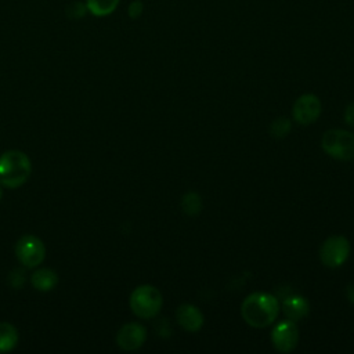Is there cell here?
Returning a JSON list of instances; mask_svg holds the SVG:
<instances>
[{
    "mask_svg": "<svg viewBox=\"0 0 354 354\" xmlns=\"http://www.w3.org/2000/svg\"><path fill=\"white\" fill-rule=\"evenodd\" d=\"M279 310L278 297L267 292H254L246 296L241 307L245 322L253 328H266L274 324Z\"/></svg>",
    "mask_w": 354,
    "mask_h": 354,
    "instance_id": "obj_1",
    "label": "cell"
},
{
    "mask_svg": "<svg viewBox=\"0 0 354 354\" xmlns=\"http://www.w3.org/2000/svg\"><path fill=\"white\" fill-rule=\"evenodd\" d=\"M32 173V163L28 155L18 149L6 151L0 155V184L15 189L26 183Z\"/></svg>",
    "mask_w": 354,
    "mask_h": 354,
    "instance_id": "obj_2",
    "label": "cell"
},
{
    "mask_svg": "<svg viewBox=\"0 0 354 354\" xmlns=\"http://www.w3.org/2000/svg\"><path fill=\"white\" fill-rule=\"evenodd\" d=\"M162 303V293L152 285H140L130 295V308L142 319L153 318L160 311Z\"/></svg>",
    "mask_w": 354,
    "mask_h": 354,
    "instance_id": "obj_3",
    "label": "cell"
},
{
    "mask_svg": "<svg viewBox=\"0 0 354 354\" xmlns=\"http://www.w3.org/2000/svg\"><path fill=\"white\" fill-rule=\"evenodd\" d=\"M322 148L333 159L350 160L354 158V134L343 129L328 130L322 136Z\"/></svg>",
    "mask_w": 354,
    "mask_h": 354,
    "instance_id": "obj_4",
    "label": "cell"
},
{
    "mask_svg": "<svg viewBox=\"0 0 354 354\" xmlns=\"http://www.w3.org/2000/svg\"><path fill=\"white\" fill-rule=\"evenodd\" d=\"M350 256V242L342 235L326 238L319 249L321 261L329 268H337L346 263Z\"/></svg>",
    "mask_w": 354,
    "mask_h": 354,
    "instance_id": "obj_5",
    "label": "cell"
},
{
    "mask_svg": "<svg viewBox=\"0 0 354 354\" xmlns=\"http://www.w3.org/2000/svg\"><path fill=\"white\" fill-rule=\"evenodd\" d=\"M15 254L18 261L26 268H33L41 264L46 256L44 243L35 235L22 236L15 245Z\"/></svg>",
    "mask_w": 354,
    "mask_h": 354,
    "instance_id": "obj_6",
    "label": "cell"
},
{
    "mask_svg": "<svg viewBox=\"0 0 354 354\" xmlns=\"http://www.w3.org/2000/svg\"><path fill=\"white\" fill-rule=\"evenodd\" d=\"M271 343L279 353H290L299 343V329L295 321L283 319L274 325Z\"/></svg>",
    "mask_w": 354,
    "mask_h": 354,
    "instance_id": "obj_7",
    "label": "cell"
},
{
    "mask_svg": "<svg viewBox=\"0 0 354 354\" xmlns=\"http://www.w3.org/2000/svg\"><path fill=\"white\" fill-rule=\"evenodd\" d=\"M293 119L300 124L314 123L321 113V102L315 94H303L293 104Z\"/></svg>",
    "mask_w": 354,
    "mask_h": 354,
    "instance_id": "obj_8",
    "label": "cell"
},
{
    "mask_svg": "<svg viewBox=\"0 0 354 354\" xmlns=\"http://www.w3.org/2000/svg\"><path fill=\"white\" fill-rule=\"evenodd\" d=\"M147 339V329L138 322H129L123 325L118 335L116 343L122 350L133 351L140 348Z\"/></svg>",
    "mask_w": 354,
    "mask_h": 354,
    "instance_id": "obj_9",
    "label": "cell"
},
{
    "mask_svg": "<svg viewBox=\"0 0 354 354\" xmlns=\"http://www.w3.org/2000/svg\"><path fill=\"white\" fill-rule=\"evenodd\" d=\"M177 321L187 332H198L205 322L202 311L194 304H181L176 313Z\"/></svg>",
    "mask_w": 354,
    "mask_h": 354,
    "instance_id": "obj_10",
    "label": "cell"
},
{
    "mask_svg": "<svg viewBox=\"0 0 354 354\" xmlns=\"http://www.w3.org/2000/svg\"><path fill=\"white\" fill-rule=\"evenodd\" d=\"M281 307H282V311L286 315V318L292 319L295 322L307 317V314L310 311V304H308L307 299L300 295L285 296L281 303Z\"/></svg>",
    "mask_w": 354,
    "mask_h": 354,
    "instance_id": "obj_11",
    "label": "cell"
},
{
    "mask_svg": "<svg viewBox=\"0 0 354 354\" xmlns=\"http://www.w3.org/2000/svg\"><path fill=\"white\" fill-rule=\"evenodd\" d=\"M30 281H32V285L35 289H37L40 292H48L57 285L58 277L50 268H40L33 272Z\"/></svg>",
    "mask_w": 354,
    "mask_h": 354,
    "instance_id": "obj_12",
    "label": "cell"
},
{
    "mask_svg": "<svg viewBox=\"0 0 354 354\" xmlns=\"http://www.w3.org/2000/svg\"><path fill=\"white\" fill-rule=\"evenodd\" d=\"M18 332L10 322H0V353H8L18 343Z\"/></svg>",
    "mask_w": 354,
    "mask_h": 354,
    "instance_id": "obj_13",
    "label": "cell"
},
{
    "mask_svg": "<svg viewBox=\"0 0 354 354\" xmlns=\"http://www.w3.org/2000/svg\"><path fill=\"white\" fill-rule=\"evenodd\" d=\"M119 4V0H86L87 10L95 17H106L112 14Z\"/></svg>",
    "mask_w": 354,
    "mask_h": 354,
    "instance_id": "obj_14",
    "label": "cell"
},
{
    "mask_svg": "<svg viewBox=\"0 0 354 354\" xmlns=\"http://www.w3.org/2000/svg\"><path fill=\"white\" fill-rule=\"evenodd\" d=\"M181 209L189 216H196L202 210V199L196 192H187L181 198Z\"/></svg>",
    "mask_w": 354,
    "mask_h": 354,
    "instance_id": "obj_15",
    "label": "cell"
},
{
    "mask_svg": "<svg viewBox=\"0 0 354 354\" xmlns=\"http://www.w3.org/2000/svg\"><path fill=\"white\" fill-rule=\"evenodd\" d=\"M290 127H292V123H290V120L288 118H277L271 123L270 131H271V134L274 137L282 138V137H285L290 131Z\"/></svg>",
    "mask_w": 354,
    "mask_h": 354,
    "instance_id": "obj_16",
    "label": "cell"
},
{
    "mask_svg": "<svg viewBox=\"0 0 354 354\" xmlns=\"http://www.w3.org/2000/svg\"><path fill=\"white\" fill-rule=\"evenodd\" d=\"M142 12V3L140 0H136L133 1L130 6H129V15L131 18H137L140 17Z\"/></svg>",
    "mask_w": 354,
    "mask_h": 354,
    "instance_id": "obj_17",
    "label": "cell"
},
{
    "mask_svg": "<svg viewBox=\"0 0 354 354\" xmlns=\"http://www.w3.org/2000/svg\"><path fill=\"white\" fill-rule=\"evenodd\" d=\"M344 122L348 126L354 127V102H351L346 106V109H344Z\"/></svg>",
    "mask_w": 354,
    "mask_h": 354,
    "instance_id": "obj_18",
    "label": "cell"
},
{
    "mask_svg": "<svg viewBox=\"0 0 354 354\" xmlns=\"http://www.w3.org/2000/svg\"><path fill=\"white\" fill-rule=\"evenodd\" d=\"M346 295H347V299H348L351 303H354V283L347 285V288H346Z\"/></svg>",
    "mask_w": 354,
    "mask_h": 354,
    "instance_id": "obj_19",
    "label": "cell"
},
{
    "mask_svg": "<svg viewBox=\"0 0 354 354\" xmlns=\"http://www.w3.org/2000/svg\"><path fill=\"white\" fill-rule=\"evenodd\" d=\"M0 199H1V188H0Z\"/></svg>",
    "mask_w": 354,
    "mask_h": 354,
    "instance_id": "obj_20",
    "label": "cell"
}]
</instances>
